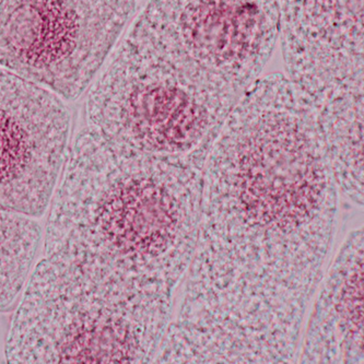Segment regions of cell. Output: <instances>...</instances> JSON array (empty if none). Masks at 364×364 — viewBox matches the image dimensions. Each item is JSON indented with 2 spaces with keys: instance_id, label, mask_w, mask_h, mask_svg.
I'll return each mask as SVG.
<instances>
[{
  "instance_id": "6da1fadb",
  "label": "cell",
  "mask_w": 364,
  "mask_h": 364,
  "mask_svg": "<svg viewBox=\"0 0 364 364\" xmlns=\"http://www.w3.org/2000/svg\"><path fill=\"white\" fill-rule=\"evenodd\" d=\"M337 209L333 172L205 164L196 247L166 331L183 361L294 359Z\"/></svg>"
},
{
  "instance_id": "7a4b0ae2",
  "label": "cell",
  "mask_w": 364,
  "mask_h": 364,
  "mask_svg": "<svg viewBox=\"0 0 364 364\" xmlns=\"http://www.w3.org/2000/svg\"><path fill=\"white\" fill-rule=\"evenodd\" d=\"M201 187L203 168L126 154L89 126L69 152L46 257L174 298L196 247Z\"/></svg>"
},
{
  "instance_id": "3957f363",
  "label": "cell",
  "mask_w": 364,
  "mask_h": 364,
  "mask_svg": "<svg viewBox=\"0 0 364 364\" xmlns=\"http://www.w3.org/2000/svg\"><path fill=\"white\" fill-rule=\"evenodd\" d=\"M174 299L46 257L28 278L6 343L9 363H149Z\"/></svg>"
},
{
  "instance_id": "277c9868",
  "label": "cell",
  "mask_w": 364,
  "mask_h": 364,
  "mask_svg": "<svg viewBox=\"0 0 364 364\" xmlns=\"http://www.w3.org/2000/svg\"><path fill=\"white\" fill-rule=\"evenodd\" d=\"M240 100L128 33L91 90L87 115L116 149L203 168Z\"/></svg>"
},
{
  "instance_id": "5b68a950",
  "label": "cell",
  "mask_w": 364,
  "mask_h": 364,
  "mask_svg": "<svg viewBox=\"0 0 364 364\" xmlns=\"http://www.w3.org/2000/svg\"><path fill=\"white\" fill-rule=\"evenodd\" d=\"M128 33L241 99L279 38L276 0H149Z\"/></svg>"
},
{
  "instance_id": "8992f818",
  "label": "cell",
  "mask_w": 364,
  "mask_h": 364,
  "mask_svg": "<svg viewBox=\"0 0 364 364\" xmlns=\"http://www.w3.org/2000/svg\"><path fill=\"white\" fill-rule=\"evenodd\" d=\"M134 0H0V68L75 101L135 12Z\"/></svg>"
},
{
  "instance_id": "52a82bcc",
  "label": "cell",
  "mask_w": 364,
  "mask_h": 364,
  "mask_svg": "<svg viewBox=\"0 0 364 364\" xmlns=\"http://www.w3.org/2000/svg\"><path fill=\"white\" fill-rule=\"evenodd\" d=\"M70 113L48 89L0 68V207L42 217L68 148Z\"/></svg>"
},
{
  "instance_id": "ba28073f",
  "label": "cell",
  "mask_w": 364,
  "mask_h": 364,
  "mask_svg": "<svg viewBox=\"0 0 364 364\" xmlns=\"http://www.w3.org/2000/svg\"><path fill=\"white\" fill-rule=\"evenodd\" d=\"M288 78L315 111L363 102V0H276Z\"/></svg>"
},
{
  "instance_id": "9c48e42d",
  "label": "cell",
  "mask_w": 364,
  "mask_h": 364,
  "mask_svg": "<svg viewBox=\"0 0 364 364\" xmlns=\"http://www.w3.org/2000/svg\"><path fill=\"white\" fill-rule=\"evenodd\" d=\"M319 291L305 333L304 363L363 362V231L351 232Z\"/></svg>"
},
{
  "instance_id": "30bf717a",
  "label": "cell",
  "mask_w": 364,
  "mask_h": 364,
  "mask_svg": "<svg viewBox=\"0 0 364 364\" xmlns=\"http://www.w3.org/2000/svg\"><path fill=\"white\" fill-rule=\"evenodd\" d=\"M36 218L0 207V311L17 302L26 287L42 241Z\"/></svg>"
},
{
  "instance_id": "8fae6325",
  "label": "cell",
  "mask_w": 364,
  "mask_h": 364,
  "mask_svg": "<svg viewBox=\"0 0 364 364\" xmlns=\"http://www.w3.org/2000/svg\"><path fill=\"white\" fill-rule=\"evenodd\" d=\"M134 1H136V3H138V1H139V0H134Z\"/></svg>"
}]
</instances>
